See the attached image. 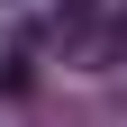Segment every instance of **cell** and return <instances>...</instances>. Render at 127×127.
I'll return each instance as SVG.
<instances>
[{"mask_svg": "<svg viewBox=\"0 0 127 127\" xmlns=\"http://www.w3.org/2000/svg\"><path fill=\"white\" fill-rule=\"evenodd\" d=\"M100 55H109V64L127 55V0H118V18H109V36H100Z\"/></svg>", "mask_w": 127, "mask_h": 127, "instance_id": "1", "label": "cell"}, {"mask_svg": "<svg viewBox=\"0 0 127 127\" xmlns=\"http://www.w3.org/2000/svg\"><path fill=\"white\" fill-rule=\"evenodd\" d=\"M64 9H73V18H82V9H100V0H64Z\"/></svg>", "mask_w": 127, "mask_h": 127, "instance_id": "2", "label": "cell"}]
</instances>
